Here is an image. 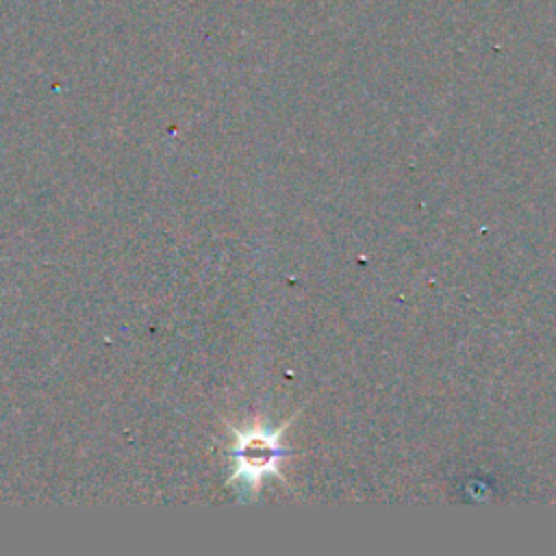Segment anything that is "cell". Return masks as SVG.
Wrapping results in <instances>:
<instances>
[{
	"label": "cell",
	"mask_w": 556,
	"mask_h": 556,
	"mask_svg": "<svg viewBox=\"0 0 556 556\" xmlns=\"http://www.w3.org/2000/svg\"><path fill=\"white\" fill-rule=\"evenodd\" d=\"M282 428H252L248 432L237 434V473L245 476L250 484H258L261 476L274 473L280 458H285V447L280 445Z\"/></svg>",
	"instance_id": "obj_1"
}]
</instances>
